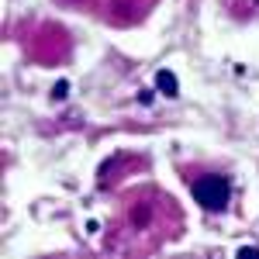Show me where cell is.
<instances>
[{
    "label": "cell",
    "instance_id": "cell-1",
    "mask_svg": "<svg viewBox=\"0 0 259 259\" xmlns=\"http://www.w3.org/2000/svg\"><path fill=\"white\" fill-rule=\"evenodd\" d=\"M194 200H197L204 211H225L228 200H232V183L218 173H207V177H197L194 180Z\"/></svg>",
    "mask_w": 259,
    "mask_h": 259
},
{
    "label": "cell",
    "instance_id": "cell-2",
    "mask_svg": "<svg viewBox=\"0 0 259 259\" xmlns=\"http://www.w3.org/2000/svg\"><path fill=\"white\" fill-rule=\"evenodd\" d=\"M156 87H159L166 97H177L180 94V83H177V76H173L169 69H159V73H156Z\"/></svg>",
    "mask_w": 259,
    "mask_h": 259
},
{
    "label": "cell",
    "instance_id": "cell-3",
    "mask_svg": "<svg viewBox=\"0 0 259 259\" xmlns=\"http://www.w3.org/2000/svg\"><path fill=\"white\" fill-rule=\"evenodd\" d=\"M52 97H56V100L66 97V83H56V94H52Z\"/></svg>",
    "mask_w": 259,
    "mask_h": 259
}]
</instances>
